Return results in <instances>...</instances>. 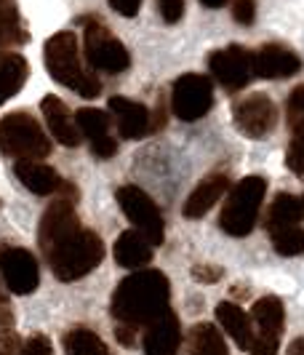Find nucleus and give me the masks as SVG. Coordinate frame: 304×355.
<instances>
[{"mask_svg": "<svg viewBox=\"0 0 304 355\" xmlns=\"http://www.w3.org/2000/svg\"><path fill=\"white\" fill-rule=\"evenodd\" d=\"M171 284L161 270H136L123 278L112 294V318L131 326H150L163 313H168Z\"/></svg>", "mask_w": 304, "mask_h": 355, "instance_id": "nucleus-1", "label": "nucleus"}, {"mask_svg": "<svg viewBox=\"0 0 304 355\" xmlns=\"http://www.w3.org/2000/svg\"><path fill=\"white\" fill-rule=\"evenodd\" d=\"M51 272L62 284H72L93 272L105 259V243L93 230L75 227L67 235L54 241L48 249H43Z\"/></svg>", "mask_w": 304, "mask_h": 355, "instance_id": "nucleus-2", "label": "nucleus"}, {"mask_svg": "<svg viewBox=\"0 0 304 355\" xmlns=\"http://www.w3.org/2000/svg\"><path fill=\"white\" fill-rule=\"evenodd\" d=\"M46 67L48 75L54 78L56 83L67 86V89L78 91L80 96H99L102 83L96 75H91L83 62H80V53H78V35L64 30V33H56L46 40Z\"/></svg>", "mask_w": 304, "mask_h": 355, "instance_id": "nucleus-3", "label": "nucleus"}, {"mask_svg": "<svg viewBox=\"0 0 304 355\" xmlns=\"http://www.w3.org/2000/svg\"><path fill=\"white\" fill-rule=\"evenodd\" d=\"M265 196H267V179L265 177L240 179L230 190V198L224 200V209L219 214V227L233 238L249 235L256 225Z\"/></svg>", "mask_w": 304, "mask_h": 355, "instance_id": "nucleus-4", "label": "nucleus"}, {"mask_svg": "<svg viewBox=\"0 0 304 355\" xmlns=\"http://www.w3.org/2000/svg\"><path fill=\"white\" fill-rule=\"evenodd\" d=\"M0 153L17 160L51 155V139L30 112H8L0 121Z\"/></svg>", "mask_w": 304, "mask_h": 355, "instance_id": "nucleus-5", "label": "nucleus"}, {"mask_svg": "<svg viewBox=\"0 0 304 355\" xmlns=\"http://www.w3.org/2000/svg\"><path fill=\"white\" fill-rule=\"evenodd\" d=\"M83 46H86V59L93 70L118 75L125 72L131 64V56L125 46L109 33V27L99 19H86L83 27Z\"/></svg>", "mask_w": 304, "mask_h": 355, "instance_id": "nucleus-6", "label": "nucleus"}, {"mask_svg": "<svg viewBox=\"0 0 304 355\" xmlns=\"http://www.w3.org/2000/svg\"><path fill=\"white\" fill-rule=\"evenodd\" d=\"M115 198H118V206L123 209V214L131 219V225L142 232L152 246H161L163 235H166V225H163V214L158 209V203L136 184L118 187Z\"/></svg>", "mask_w": 304, "mask_h": 355, "instance_id": "nucleus-7", "label": "nucleus"}, {"mask_svg": "<svg viewBox=\"0 0 304 355\" xmlns=\"http://www.w3.org/2000/svg\"><path fill=\"white\" fill-rule=\"evenodd\" d=\"M214 105V86L206 75L197 72H187L171 89V110L177 112V118L193 123L200 121Z\"/></svg>", "mask_w": 304, "mask_h": 355, "instance_id": "nucleus-8", "label": "nucleus"}, {"mask_svg": "<svg viewBox=\"0 0 304 355\" xmlns=\"http://www.w3.org/2000/svg\"><path fill=\"white\" fill-rule=\"evenodd\" d=\"M0 275L11 294H19V297L33 294L40 284V267H37L35 254L14 243H0Z\"/></svg>", "mask_w": 304, "mask_h": 355, "instance_id": "nucleus-9", "label": "nucleus"}, {"mask_svg": "<svg viewBox=\"0 0 304 355\" xmlns=\"http://www.w3.org/2000/svg\"><path fill=\"white\" fill-rule=\"evenodd\" d=\"M208 70L214 72V78L224 89L240 91L249 86L251 75H253V53L246 51L243 46L219 49L208 56Z\"/></svg>", "mask_w": 304, "mask_h": 355, "instance_id": "nucleus-10", "label": "nucleus"}, {"mask_svg": "<svg viewBox=\"0 0 304 355\" xmlns=\"http://www.w3.org/2000/svg\"><path fill=\"white\" fill-rule=\"evenodd\" d=\"M233 118L249 139H265L278 123V110L267 94H249L235 105Z\"/></svg>", "mask_w": 304, "mask_h": 355, "instance_id": "nucleus-11", "label": "nucleus"}, {"mask_svg": "<svg viewBox=\"0 0 304 355\" xmlns=\"http://www.w3.org/2000/svg\"><path fill=\"white\" fill-rule=\"evenodd\" d=\"M75 123L80 128V134L91 142V150L93 155L102 160H109L115 153H118V142L109 137V112H102V110H93V107H86L75 115Z\"/></svg>", "mask_w": 304, "mask_h": 355, "instance_id": "nucleus-12", "label": "nucleus"}, {"mask_svg": "<svg viewBox=\"0 0 304 355\" xmlns=\"http://www.w3.org/2000/svg\"><path fill=\"white\" fill-rule=\"evenodd\" d=\"M299 70H302V59L280 43H267L253 53V75L259 78L280 80V78L296 75Z\"/></svg>", "mask_w": 304, "mask_h": 355, "instance_id": "nucleus-13", "label": "nucleus"}, {"mask_svg": "<svg viewBox=\"0 0 304 355\" xmlns=\"http://www.w3.org/2000/svg\"><path fill=\"white\" fill-rule=\"evenodd\" d=\"M181 347V326L179 318L168 310L158 320H152L144 329L142 350L144 355H177Z\"/></svg>", "mask_w": 304, "mask_h": 355, "instance_id": "nucleus-14", "label": "nucleus"}, {"mask_svg": "<svg viewBox=\"0 0 304 355\" xmlns=\"http://www.w3.org/2000/svg\"><path fill=\"white\" fill-rule=\"evenodd\" d=\"M109 112L115 115L123 139H142L147 134H152V112L139 102H131L125 96H112Z\"/></svg>", "mask_w": 304, "mask_h": 355, "instance_id": "nucleus-15", "label": "nucleus"}, {"mask_svg": "<svg viewBox=\"0 0 304 355\" xmlns=\"http://www.w3.org/2000/svg\"><path fill=\"white\" fill-rule=\"evenodd\" d=\"M227 193H230V177H224V174H208L187 196L184 206H181V214L187 219H200V216L208 214V209L214 206L219 198H224Z\"/></svg>", "mask_w": 304, "mask_h": 355, "instance_id": "nucleus-16", "label": "nucleus"}, {"mask_svg": "<svg viewBox=\"0 0 304 355\" xmlns=\"http://www.w3.org/2000/svg\"><path fill=\"white\" fill-rule=\"evenodd\" d=\"M40 110H43V118H46V123L51 128V134H54V139L59 144H64V147H75V144H80V128L78 123L72 121L70 110L67 105L54 96V94H48L43 102H40Z\"/></svg>", "mask_w": 304, "mask_h": 355, "instance_id": "nucleus-17", "label": "nucleus"}, {"mask_svg": "<svg viewBox=\"0 0 304 355\" xmlns=\"http://www.w3.org/2000/svg\"><path fill=\"white\" fill-rule=\"evenodd\" d=\"M14 174L35 196H54V193L62 190V184H64L54 168L46 166V163H40V160H17Z\"/></svg>", "mask_w": 304, "mask_h": 355, "instance_id": "nucleus-18", "label": "nucleus"}, {"mask_svg": "<svg viewBox=\"0 0 304 355\" xmlns=\"http://www.w3.org/2000/svg\"><path fill=\"white\" fill-rule=\"evenodd\" d=\"M115 262L128 270H144V265L152 262V243L139 230H125L115 241Z\"/></svg>", "mask_w": 304, "mask_h": 355, "instance_id": "nucleus-19", "label": "nucleus"}, {"mask_svg": "<svg viewBox=\"0 0 304 355\" xmlns=\"http://www.w3.org/2000/svg\"><path fill=\"white\" fill-rule=\"evenodd\" d=\"M251 318L256 323V334L269 339H280L283 326H286V307L280 302V297H262L251 307Z\"/></svg>", "mask_w": 304, "mask_h": 355, "instance_id": "nucleus-20", "label": "nucleus"}, {"mask_svg": "<svg viewBox=\"0 0 304 355\" xmlns=\"http://www.w3.org/2000/svg\"><path fill=\"white\" fill-rule=\"evenodd\" d=\"M216 320L222 323V329L235 339V345L240 350H251L253 345V326H251V318L246 310H240L235 302H219L216 304Z\"/></svg>", "mask_w": 304, "mask_h": 355, "instance_id": "nucleus-21", "label": "nucleus"}, {"mask_svg": "<svg viewBox=\"0 0 304 355\" xmlns=\"http://www.w3.org/2000/svg\"><path fill=\"white\" fill-rule=\"evenodd\" d=\"M184 355H230L224 334L214 323H195L187 331V353Z\"/></svg>", "mask_w": 304, "mask_h": 355, "instance_id": "nucleus-22", "label": "nucleus"}, {"mask_svg": "<svg viewBox=\"0 0 304 355\" xmlns=\"http://www.w3.org/2000/svg\"><path fill=\"white\" fill-rule=\"evenodd\" d=\"M30 75V64L21 53H3L0 56V105L8 102L24 86Z\"/></svg>", "mask_w": 304, "mask_h": 355, "instance_id": "nucleus-23", "label": "nucleus"}, {"mask_svg": "<svg viewBox=\"0 0 304 355\" xmlns=\"http://www.w3.org/2000/svg\"><path fill=\"white\" fill-rule=\"evenodd\" d=\"M299 219H304L299 198L288 196V193H278L275 200H272V206H269V211H267V232L272 235V232L296 227V225H299Z\"/></svg>", "mask_w": 304, "mask_h": 355, "instance_id": "nucleus-24", "label": "nucleus"}, {"mask_svg": "<svg viewBox=\"0 0 304 355\" xmlns=\"http://www.w3.org/2000/svg\"><path fill=\"white\" fill-rule=\"evenodd\" d=\"M64 353L67 355H109V350L96 331L80 326V329H72L70 334L64 337Z\"/></svg>", "mask_w": 304, "mask_h": 355, "instance_id": "nucleus-25", "label": "nucleus"}, {"mask_svg": "<svg viewBox=\"0 0 304 355\" xmlns=\"http://www.w3.org/2000/svg\"><path fill=\"white\" fill-rule=\"evenodd\" d=\"M21 27H19V14H17V6L11 0H0V49L11 46L21 40ZM3 56V53H0Z\"/></svg>", "mask_w": 304, "mask_h": 355, "instance_id": "nucleus-26", "label": "nucleus"}, {"mask_svg": "<svg viewBox=\"0 0 304 355\" xmlns=\"http://www.w3.org/2000/svg\"><path fill=\"white\" fill-rule=\"evenodd\" d=\"M272 246L280 257H299L304 254V227H288V230L272 232Z\"/></svg>", "mask_w": 304, "mask_h": 355, "instance_id": "nucleus-27", "label": "nucleus"}, {"mask_svg": "<svg viewBox=\"0 0 304 355\" xmlns=\"http://www.w3.org/2000/svg\"><path fill=\"white\" fill-rule=\"evenodd\" d=\"M286 110H288V125H291V131H302L304 128V83L291 91V96H288V102H286Z\"/></svg>", "mask_w": 304, "mask_h": 355, "instance_id": "nucleus-28", "label": "nucleus"}, {"mask_svg": "<svg viewBox=\"0 0 304 355\" xmlns=\"http://www.w3.org/2000/svg\"><path fill=\"white\" fill-rule=\"evenodd\" d=\"M286 166L296 177L304 179V128L302 131H294V139H291L286 153Z\"/></svg>", "mask_w": 304, "mask_h": 355, "instance_id": "nucleus-29", "label": "nucleus"}, {"mask_svg": "<svg viewBox=\"0 0 304 355\" xmlns=\"http://www.w3.org/2000/svg\"><path fill=\"white\" fill-rule=\"evenodd\" d=\"M21 355H54V345L46 334H33L21 345Z\"/></svg>", "mask_w": 304, "mask_h": 355, "instance_id": "nucleus-30", "label": "nucleus"}, {"mask_svg": "<svg viewBox=\"0 0 304 355\" xmlns=\"http://www.w3.org/2000/svg\"><path fill=\"white\" fill-rule=\"evenodd\" d=\"M233 19L238 24H251L256 19V0H235Z\"/></svg>", "mask_w": 304, "mask_h": 355, "instance_id": "nucleus-31", "label": "nucleus"}, {"mask_svg": "<svg viewBox=\"0 0 304 355\" xmlns=\"http://www.w3.org/2000/svg\"><path fill=\"white\" fill-rule=\"evenodd\" d=\"M0 355H21V339L14 329H0Z\"/></svg>", "mask_w": 304, "mask_h": 355, "instance_id": "nucleus-32", "label": "nucleus"}, {"mask_svg": "<svg viewBox=\"0 0 304 355\" xmlns=\"http://www.w3.org/2000/svg\"><path fill=\"white\" fill-rule=\"evenodd\" d=\"M158 8L168 24H177L184 17V0H158Z\"/></svg>", "mask_w": 304, "mask_h": 355, "instance_id": "nucleus-33", "label": "nucleus"}, {"mask_svg": "<svg viewBox=\"0 0 304 355\" xmlns=\"http://www.w3.org/2000/svg\"><path fill=\"white\" fill-rule=\"evenodd\" d=\"M222 275H224V270L216 265H195L193 267V278H195L197 284H216V281H222Z\"/></svg>", "mask_w": 304, "mask_h": 355, "instance_id": "nucleus-34", "label": "nucleus"}, {"mask_svg": "<svg viewBox=\"0 0 304 355\" xmlns=\"http://www.w3.org/2000/svg\"><path fill=\"white\" fill-rule=\"evenodd\" d=\"M278 342H280V339H269V337L256 334L249 353L251 355H278Z\"/></svg>", "mask_w": 304, "mask_h": 355, "instance_id": "nucleus-35", "label": "nucleus"}, {"mask_svg": "<svg viewBox=\"0 0 304 355\" xmlns=\"http://www.w3.org/2000/svg\"><path fill=\"white\" fill-rule=\"evenodd\" d=\"M109 6L120 17H136L139 8H142V0H109Z\"/></svg>", "mask_w": 304, "mask_h": 355, "instance_id": "nucleus-36", "label": "nucleus"}, {"mask_svg": "<svg viewBox=\"0 0 304 355\" xmlns=\"http://www.w3.org/2000/svg\"><path fill=\"white\" fill-rule=\"evenodd\" d=\"M115 337H118V342H120V345H125V347L136 345V326H131V323H118Z\"/></svg>", "mask_w": 304, "mask_h": 355, "instance_id": "nucleus-37", "label": "nucleus"}, {"mask_svg": "<svg viewBox=\"0 0 304 355\" xmlns=\"http://www.w3.org/2000/svg\"><path fill=\"white\" fill-rule=\"evenodd\" d=\"M11 320H14V315H11V310L0 304V329H11Z\"/></svg>", "mask_w": 304, "mask_h": 355, "instance_id": "nucleus-38", "label": "nucleus"}, {"mask_svg": "<svg viewBox=\"0 0 304 355\" xmlns=\"http://www.w3.org/2000/svg\"><path fill=\"white\" fill-rule=\"evenodd\" d=\"M288 355H304V337L294 339V342L288 345Z\"/></svg>", "mask_w": 304, "mask_h": 355, "instance_id": "nucleus-39", "label": "nucleus"}, {"mask_svg": "<svg viewBox=\"0 0 304 355\" xmlns=\"http://www.w3.org/2000/svg\"><path fill=\"white\" fill-rule=\"evenodd\" d=\"M200 3H203L206 8H222V6L227 3V0H200Z\"/></svg>", "mask_w": 304, "mask_h": 355, "instance_id": "nucleus-40", "label": "nucleus"}, {"mask_svg": "<svg viewBox=\"0 0 304 355\" xmlns=\"http://www.w3.org/2000/svg\"><path fill=\"white\" fill-rule=\"evenodd\" d=\"M299 203H302V216H304V196L299 198Z\"/></svg>", "mask_w": 304, "mask_h": 355, "instance_id": "nucleus-41", "label": "nucleus"}, {"mask_svg": "<svg viewBox=\"0 0 304 355\" xmlns=\"http://www.w3.org/2000/svg\"><path fill=\"white\" fill-rule=\"evenodd\" d=\"M0 304H3V297H0Z\"/></svg>", "mask_w": 304, "mask_h": 355, "instance_id": "nucleus-42", "label": "nucleus"}, {"mask_svg": "<svg viewBox=\"0 0 304 355\" xmlns=\"http://www.w3.org/2000/svg\"><path fill=\"white\" fill-rule=\"evenodd\" d=\"M109 355H112V353H109Z\"/></svg>", "mask_w": 304, "mask_h": 355, "instance_id": "nucleus-43", "label": "nucleus"}]
</instances>
